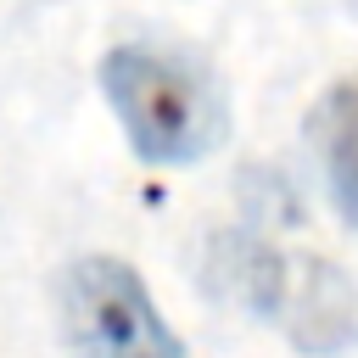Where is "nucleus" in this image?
Segmentation results:
<instances>
[{
    "label": "nucleus",
    "instance_id": "nucleus-1",
    "mask_svg": "<svg viewBox=\"0 0 358 358\" xmlns=\"http://www.w3.org/2000/svg\"><path fill=\"white\" fill-rule=\"evenodd\" d=\"M95 84L129 151L151 168H196L229 140V95L218 73L185 50L112 45Z\"/></svg>",
    "mask_w": 358,
    "mask_h": 358
},
{
    "label": "nucleus",
    "instance_id": "nucleus-2",
    "mask_svg": "<svg viewBox=\"0 0 358 358\" xmlns=\"http://www.w3.org/2000/svg\"><path fill=\"white\" fill-rule=\"evenodd\" d=\"M218 274L308 358H341L358 341V291L330 257L285 252L263 235H229L218 252Z\"/></svg>",
    "mask_w": 358,
    "mask_h": 358
},
{
    "label": "nucleus",
    "instance_id": "nucleus-3",
    "mask_svg": "<svg viewBox=\"0 0 358 358\" xmlns=\"http://www.w3.org/2000/svg\"><path fill=\"white\" fill-rule=\"evenodd\" d=\"M56 324L67 358H190L140 268L112 252H84L56 274Z\"/></svg>",
    "mask_w": 358,
    "mask_h": 358
},
{
    "label": "nucleus",
    "instance_id": "nucleus-4",
    "mask_svg": "<svg viewBox=\"0 0 358 358\" xmlns=\"http://www.w3.org/2000/svg\"><path fill=\"white\" fill-rule=\"evenodd\" d=\"M308 145L319 157V179L347 229H358V73L336 78L308 112Z\"/></svg>",
    "mask_w": 358,
    "mask_h": 358
}]
</instances>
